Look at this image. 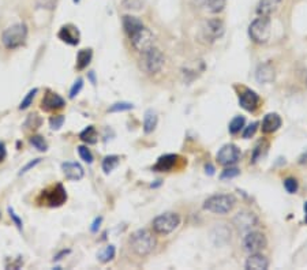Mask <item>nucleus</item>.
I'll return each instance as SVG.
<instances>
[{"instance_id":"nucleus-1","label":"nucleus","mask_w":307,"mask_h":270,"mask_svg":"<svg viewBox=\"0 0 307 270\" xmlns=\"http://www.w3.org/2000/svg\"><path fill=\"white\" fill-rule=\"evenodd\" d=\"M130 247L139 257H146L156 247V238L148 229H138L130 236Z\"/></svg>"},{"instance_id":"nucleus-2","label":"nucleus","mask_w":307,"mask_h":270,"mask_svg":"<svg viewBox=\"0 0 307 270\" xmlns=\"http://www.w3.org/2000/svg\"><path fill=\"white\" fill-rule=\"evenodd\" d=\"M236 205V198L232 194H216L204 202V209L214 214H227Z\"/></svg>"},{"instance_id":"nucleus-3","label":"nucleus","mask_w":307,"mask_h":270,"mask_svg":"<svg viewBox=\"0 0 307 270\" xmlns=\"http://www.w3.org/2000/svg\"><path fill=\"white\" fill-rule=\"evenodd\" d=\"M272 34V25L268 16H258L250 23L249 36L251 41L255 44H266Z\"/></svg>"},{"instance_id":"nucleus-4","label":"nucleus","mask_w":307,"mask_h":270,"mask_svg":"<svg viewBox=\"0 0 307 270\" xmlns=\"http://www.w3.org/2000/svg\"><path fill=\"white\" fill-rule=\"evenodd\" d=\"M27 27L25 23H16L12 26L7 27L1 34V43L7 49H15L19 48L26 41Z\"/></svg>"},{"instance_id":"nucleus-5","label":"nucleus","mask_w":307,"mask_h":270,"mask_svg":"<svg viewBox=\"0 0 307 270\" xmlns=\"http://www.w3.org/2000/svg\"><path fill=\"white\" fill-rule=\"evenodd\" d=\"M165 58L163 52L160 51L159 48L152 47L148 49L146 52L142 53V59H141V67L146 74L154 75L161 71V69L164 67Z\"/></svg>"},{"instance_id":"nucleus-6","label":"nucleus","mask_w":307,"mask_h":270,"mask_svg":"<svg viewBox=\"0 0 307 270\" xmlns=\"http://www.w3.org/2000/svg\"><path fill=\"white\" fill-rule=\"evenodd\" d=\"M180 225V216L178 213L167 212L160 214L154 218L152 223V228H153L154 233L161 235V236H167L175 231L176 228Z\"/></svg>"},{"instance_id":"nucleus-7","label":"nucleus","mask_w":307,"mask_h":270,"mask_svg":"<svg viewBox=\"0 0 307 270\" xmlns=\"http://www.w3.org/2000/svg\"><path fill=\"white\" fill-rule=\"evenodd\" d=\"M225 33V25L220 18H210L202 23L201 26V38L206 44L216 43L217 40L224 36Z\"/></svg>"},{"instance_id":"nucleus-8","label":"nucleus","mask_w":307,"mask_h":270,"mask_svg":"<svg viewBox=\"0 0 307 270\" xmlns=\"http://www.w3.org/2000/svg\"><path fill=\"white\" fill-rule=\"evenodd\" d=\"M66 201H67V191L60 183L43 191L41 194V203L49 207L62 206L63 203H66Z\"/></svg>"},{"instance_id":"nucleus-9","label":"nucleus","mask_w":307,"mask_h":270,"mask_svg":"<svg viewBox=\"0 0 307 270\" xmlns=\"http://www.w3.org/2000/svg\"><path fill=\"white\" fill-rule=\"evenodd\" d=\"M128 38H130V41H131L132 48L139 53L146 52L148 49L154 47L153 33L150 32V29H148L146 26L141 27L139 30H137L134 34H131Z\"/></svg>"},{"instance_id":"nucleus-10","label":"nucleus","mask_w":307,"mask_h":270,"mask_svg":"<svg viewBox=\"0 0 307 270\" xmlns=\"http://www.w3.org/2000/svg\"><path fill=\"white\" fill-rule=\"evenodd\" d=\"M240 157H242L240 149L233 143H227L218 150L216 160H217L218 164L222 165V167H232V165L238 163Z\"/></svg>"},{"instance_id":"nucleus-11","label":"nucleus","mask_w":307,"mask_h":270,"mask_svg":"<svg viewBox=\"0 0 307 270\" xmlns=\"http://www.w3.org/2000/svg\"><path fill=\"white\" fill-rule=\"evenodd\" d=\"M268 240L264 233L257 232V231H249L243 238V249L249 254L260 253L262 250L266 249Z\"/></svg>"},{"instance_id":"nucleus-12","label":"nucleus","mask_w":307,"mask_h":270,"mask_svg":"<svg viewBox=\"0 0 307 270\" xmlns=\"http://www.w3.org/2000/svg\"><path fill=\"white\" fill-rule=\"evenodd\" d=\"M233 224L236 225L239 231L249 232V231H251V228L258 225V217H257L253 212L242 210V212H239L238 214L233 217Z\"/></svg>"},{"instance_id":"nucleus-13","label":"nucleus","mask_w":307,"mask_h":270,"mask_svg":"<svg viewBox=\"0 0 307 270\" xmlns=\"http://www.w3.org/2000/svg\"><path fill=\"white\" fill-rule=\"evenodd\" d=\"M260 95L257 94L254 90L244 89L239 94V105H240V108H243L244 111L255 112L260 106Z\"/></svg>"},{"instance_id":"nucleus-14","label":"nucleus","mask_w":307,"mask_h":270,"mask_svg":"<svg viewBox=\"0 0 307 270\" xmlns=\"http://www.w3.org/2000/svg\"><path fill=\"white\" fill-rule=\"evenodd\" d=\"M66 105V101L55 91H47L41 100V109L44 112H52L56 109H62Z\"/></svg>"},{"instance_id":"nucleus-15","label":"nucleus","mask_w":307,"mask_h":270,"mask_svg":"<svg viewBox=\"0 0 307 270\" xmlns=\"http://www.w3.org/2000/svg\"><path fill=\"white\" fill-rule=\"evenodd\" d=\"M276 78V71L273 64L266 62V63H261L257 70H255V80L258 84H272Z\"/></svg>"},{"instance_id":"nucleus-16","label":"nucleus","mask_w":307,"mask_h":270,"mask_svg":"<svg viewBox=\"0 0 307 270\" xmlns=\"http://www.w3.org/2000/svg\"><path fill=\"white\" fill-rule=\"evenodd\" d=\"M58 37L63 43L69 44V45H78L81 40V34L80 30L74 25H66V26H62V29L59 30Z\"/></svg>"},{"instance_id":"nucleus-17","label":"nucleus","mask_w":307,"mask_h":270,"mask_svg":"<svg viewBox=\"0 0 307 270\" xmlns=\"http://www.w3.org/2000/svg\"><path fill=\"white\" fill-rule=\"evenodd\" d=\"M62 171H63L66 179L70 181H78L84 178L85 175V171L81 167L78 163H73V161H67L62 164Z\"/></svg>"},{"instance_id":"nucleus-18","label":"nucleus","mask_w":307,"mask_h":270,"mask_svg":"<svg viewBox=\"0 0 307 270\" xmlns=\"http://www.w3.org/2000/svg\"><path fill=\"white\" fill-rule=\"evenodd\" d=\"M178 156L176 154H164L157 160V163L153 165L154 172H171L176 167Z\"/></svg>"},{"instance_id":"nucleus-19","label":"nucleus","mask_w":307,"mask_h":270,"mask_svg":"<svg viewBox=\"0 0 307 270\" xmlns=\"http://www.w3.org/2000/svg\"><path fill=\"white\" fill-rule=\"evenodd\" d=\"M281 124H283L281 117L277 113H275V112H272V113L265 115L262 124H261L262 127L261 128H262V133L264 134H273L281 127Z\"/></svg>"},{"instance_id":"nucleus-20","label":"nucleus","mask_w":307,"mask_h":270,"mask_svg":"<svg viewBox=\"0 0 307 270\" xmlns=\"http://www.w3.org/2000/svg\"><path fill=\"white\" fill-rule=\"evenodd\" d=\"M244 268L247 270H266L269 268V261L261 253H254V254H250Z\"/></svg>"},{"instance_id":"nucleus-21","label":"nucleus","mask_w":307,"mask_h":270,"mask_svg":"<svg viewBox=\"0 0 307 270\" xmlns=\"http://www.w3.org/2000/svg\"><path fill=\"white\" fill-rule=\"evenodd\" d=\"M281 1L283 0H260V3L257 5V14L260 16L273 15L276 11L279 10Z\"/></svg>"},{"instance_id":"nucleus-22","label":"nucleus","mask_w":307,"mask_h":270,"mask_svg":"<svg viewBox=\"0 0 307 270\" xmlns=\"http://www.w3.org/2000/svg\"><path fill=\"white\" fill-rule=\"evenodd\" d=\"M122 25H123V29H124V32H126V34H127L128 37H130L131 34H134L137 30H139L141 27L145 26V25H143V22L141 21L139 18H137V16H132V15L123 16Z\"/></svg>"},{"instance_id":"nucleus-23","label":"nucleus","mask_w":307,"mask_h":270,"mask_svg":"<svg viewBox=\"0 0 307 270\" xmlns=\"http://www.w3.org/2000/svg\"><path fill=\"white\" fill-rule=\"evenodd\" d=\"M197 4L204 7L205 10L212 12V14H218L224 10L227 0H196Z\"/></svg>"},{"instance_id":"nucleus-24","label":"nucleus","mask_w":307,"mask_h":270,"mask_svg":"<svg viewBox=\"0 0 307 270\" xmlns=\"http://www.w3.org/2000/svg\"><path fill=\"white\" fill-rule=\"evenodd\" d=\"M157 123H159V116L153 109H148L145 112V116H143V131L145 134H152L157 127Z\"/></svg>"},{"instance_id":"nucleus-25","label":"nucleus","mask_w":307,"mask_h":270,"mask_svg":"<svg viewBox=\"0 0 307 270\" xmlns=\"http://www.w3.org/2000/svg\"><path fill=\"white\" fill-rule=\"evenodd\" d=\"M93 58V51L88 48V49H81L78 55H77V70H85L92 62Z\"/></svg>"},{"instance_id":"nucleus-26","label":"nucleus","mask_w":307,"mask_h":270,"mask_svg":"<svg viewBox=\"0 0 307 270\" xmlns=\"http://www.w3.org/2000/svg\"><path fill=\"white\" fill-rule=\"evenodd\" d=\"M97 130L95 128V126H88V127L80 134V139L82 142L88 143V145H95L97 142Z\"/></svg>"},{"instance_id":"nucleus-27","label":"nucleus","mask_w":307,"mask_h":270,"mask_svg":"<svg viewBox=\"0 0 307 270\" xmlns=\"http://www.w3.org/2000/svg\"><path fill=\"white\" fill-rule=\"evenodd\" d=\"M119 163H120V157L119 156H115V154L106 156L105 159L102 160V171H104V174L109 175L112 171L117 168Z\"/></svg>"},{"instance_id":"nucleus-28","label":"nucleus","mask_w":307,"mask_h":270,"mask_svg":"<svg viewBox=\"0 0 307 270\" xmlns=\"http://www.w3.org/2000/svg\"><path fill=\"white\" fill-rule=\"evenodd\" d=\"M244 124H246V117L242 116V115H238V116H235L231 120L229 126H228V131L232 135H236V134H239L243 130Z\"/></svg>"},{"instance_id":"nucleus-29","label":"nucleus","mask_w":307,"mask_h":270,"mask_svg":"<svg viewBox=\"0 0 307 270\" xmlns=\"http://www.w3.org/2000/svg\"><path fill=\"white\" fill-rule=\"evenodd\" d=\"M115 254H116V250H115V246H106L105 249L101 250L100 253L97 254V258L100 261L101 264H108L109 261H112L115 258Z\"/></svg>"},{"instance_id":"nucleus-30","label":"nucleus","mask_w":307,"mask_h":270,"mask_svg":"<svg viewBox=\"0 0 307 270\" xmlns=\"http://www.w3.org/2000/svg\"><path fill=\"white\" fill-rule=\"evenodd\" d=\"M266 149H268V142L266 141H260L255 145L254 150H253V156H251V163L253 164H255L262 157V154L266 152Z\"/></svg>"},{"instance_id":"nucleus-31","label":"nucleus","mask_w":307,"mask_h":270,"mask_svg":"<svg viewBox=\"0 0 307 270\" xmlns=\"http://www.w3.org/2000/svg\"><path fill=\"white\" fill-rule=\"evenodd\" d=\"M29 142H30L33 148L37 149L38 152H45L48 149L47 141L41 135H32V137L29 138Z\"/></svg>"},{"instance_id":"nucleus-32","label":"nucleus","mask_w":307,"mask_h":270,"mask_svg":"<svg viewBox=\"0 0 307 270\" xmlns=\"http://www.w3.org/2000/svg\"><path fill=\"white\" fill-rule=\"evenodd\" d=\"M283 184H284V188H286L288 194H297L298 192L299 183H298V180L295 179V178H287V179L283 181Z\"/></svg>"},{"instance_id":"nucleus-33","label":"nucleus","mask_w":307,"mask_h":270,"mask_svg":"<svg viewBox=\"0 0 307 270\" xmlns=\"http://www.w3.org/2000/svg\"><path fill=\"white\" fill-rule=\"evenodd\" d=\"M239 174H240V171L238 170V168H235V167H225V170L222 171L221 175H220V179L221 180H228V179H233V178H236V176H239Z\"/></svg>"},{"instance_id":"nucleus-34","label":"nucleus","mask_w":307,"mask_h":270,"mask_svg":"<svg viewBox=\"0 0 307 270\" xmlns=\"http://www.w3.org/2000/svg\"><path fill=\"white\" fill-rule=\"evenodd\" d=\"M41 123H43L41 117L38 116L37 113H33V115H29L27 120L25 122V126H26L27 128H33V130H34V128L40 127Z\"/></svg>"},{"instance_id":"nucleus-35","label":"nucleus","mask_w":307,"mask_h":270,"mask_svg":"<svg viewBox=\"0 0 307 270\" xmlns=\"http://www.w3.org/2000/svg\"><path fill=\"white\" fill-rule=\"evenodd\" d=\"M38 91V89H32L29 93L26 94V97L22 100V102L19 104V109L21 111H23V109H27L29 106L32 105V102H33V98H34V95H36V93Z\"/></svg>"},{"instance_id":"nucleus-36","label":"nucleus","mask_w":307,"mask_h":270,"mask_svg":"<svg viewBox=\"0 0 307 270\" xmlns=\"http://www.w3.org/2000/svg\"><path fill=\"white\" fill-rule=\"evenodd\" d=\"M258 126H260V123L253 122V123H250L247 127H244L243 128V138H244V139H250V138L254 137L255 133H257V130H258Z\"/></svg>"},{"instance_id":"nucleus-37","label":"nucleus","mask_w":307,"mask_h":270,"mask_svg":"<svg viewBox=\"0 0 307 270\" xmlns=\"http://www.w3.org/2000/svg\"><path fill=\"white\" fill-rule=\"evenodd\" d=\"M78 153L85 163H88V164L93 163V154L90 152V149H88V146H78Z\"/></svg>"},{"instance_id":"nucleus-38","label":"nucleus","mask_w":307,"mask_h":270,"mask_svg":"<svg viewBox=\"0 0 307 270\" xmlns=\"http://www.w3.org/2000/svg\"><path fill=\"white\" fill-rule=\"evenodd\" d=\"M134 108V105L132 104H130V102H116V104H113V105L108 109V112H124V111H130V109H132Z\"/></svg>"},{"instance_id":"nucleus-39","label":"nucleus","mask_w":307,"mask_h":270,"mask_svg":"<svg viewBox=\"0 0 307 270\" xmlns=\"http://www.w3.org/2000/svg\"><path fill=\"white\" fill-rule=\"evenodd\" d=\"M64 123V116L63 115H56V116H52L49 119V126L52 130H59V128L63 126Z\"/></svg>"},{"instance_id":"nucleus-40","label":"nucleus","mask_w":307,"mask_h":270,"mask_svg":"<svg viewBox=\"0 0 307 270\" xmlns=\"http://www.w3.org/2000/svg\"><path fill=\"white\" fill-rule=\"evenodd\" d=\"M82 88H84V80H82V78H78V80L74 82V85H73L71 90H70V98H74L75 95L80 94V91L82 90Z\"/></svg>"},{"instance_id":"nucleus-41","label":"nucleus","mask_w":307,"mask_h":270,"mask_svg":"<svg viewBox=\"0 0 307 270\" xmlns=\"http://www.w3.org/2000/svg\"><path fill=\"white\" fill-rule=\"evenodd\" d=\"M126 8H132V10H139L142 7V0H124Z\"/></svg>"},{"instance_id":"nucleus-42","label":"nucleus","mask_w":307,"mask_h":270,"mask_svg":"<svg viewBox=\"0 0 307 270\" xmlns=\"http://www.w3.org/2000/svg\"><path fill=\"white\" fill-rule=\"evenodd\" d=\"M40 163H41V160H40V159H36L34 161H30V163H29V164H27L25 168H22L21 172H19V175H23V174H26L27 171L32 170V168H34V167H36L37 164H40Z\"/></svg>"},{"instance_id":"nucleus-43","label":"nucleus","mask_w":307,"mask_h":270,"mask_svg":"<svg viewBox=\"0 0 307 270\" xmlns=\"http://www.w3.org/2000/svg\"><path fill=\"white\" fill-rule=\"evenodd\" d=\"M8 213H10V217L12 218V221L15 223L16 227L19 228V229H22V220H21V218L16 216L15 213H14V210H12L11 207H8Z\"/></svg>"},{"instance_id":"nucleus-44","label":"nucleus","mask_w":307,"mask_h":270,"mask_svg":"<svg viewBox=\"0 0 307 270\" xmlns=\"http://www.w3.org/2000/svg\"><path fill=\"white\" fill-rule=\"evenodd\" d=\"M101 223H102V217H97V218H96L95 221H93V224H92V227H90V231H92V232H93V233L97 232V231L100 229Z\"/></svg>"},{"instance_id":"nucleus-45","label":"nucleus","mask_w":307,"mask_h":270,"mask_svg":"<svg viewBox=\"0 0 307 270\" xmlns=\"http://www.w3.org/2000/svg\"><path fill=\"white\" fill-rule=\"evenodd\" d=\"M5 157H7V150H5L4 143L0 142V163H3Z\"/></svg>"},{"instance_id":"nucleus-46","label":"nucleus","mask_w":307,"mask_h":270,"mask_svg":"<svg viewBox=\"0 0 307 270\" xmlns=\"http://www.w3.org/2000/svg\"><path fill=\"white\" fill-rule=\"evenodd\" d=\"M298 163L301 165H306L307 164V149L303 152L301 156H299V159H298Z\"/></svg>"},{"instance_id":"nucleus-47","label":"nucleus","mask_w":307,"mask_h":270,"mask_svg":"<svg viewBox=\"0 0 307 270\" xmlns=\"http://www.w3.org/2000/svg\"><path fill=\"white\" fill-rule=\"evenodd\" d=\"M205 172H206L209 176L214 175V167H213L212 164H206L205 165Z\"/></svg>"},{"instance_id":"nucleus-48","label":"nucleus","mask_w":307,"mask_h":270,"mask_svg":"<svg viewBox=\"0 0 307 270\" xmlns=\"http://www.w3.org/2000/svg\"><path fill=\"white\" fill-rule=\"evenodd\" d=\"M69 253H70L69 250H63V251H62L60 254H58V255H56V257H55V261L62 260V257H63V255H67V254H69Z\"/></svg>"},{"instance_id":"nucleus-49","label":"nucleus","mask_w":307,"mask_h":270,"mask_svg":"<svg viewBox=\"0 0 307 270\" xmlns=\"http://www.w3.org/2000/svg\"><path fill=\"white\" fill-rule=\"evenodd\" d=\"M303 210H305V223L307 224V201L305 202V205H303Z\"/></svg>"},{"instance_id":"nucleus-50","label":"nucleus","mask_w":307,"mask_h":270,"mask_svg":"<svg viewBox=\"0 0 307 270\" xmlns=\"http://www.w3.org/2000/svg\"><path fill=\"white\" fill-rule=\"evenodd\" d=\"M78 1H81V0H74V3H78Z\"/></svg>"}]
</instances>
